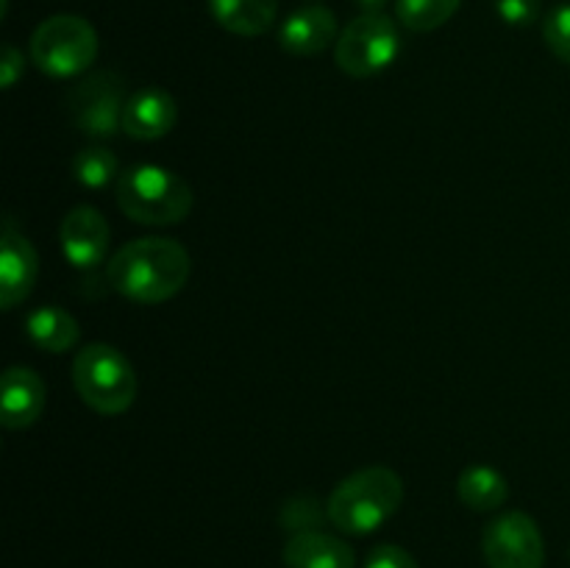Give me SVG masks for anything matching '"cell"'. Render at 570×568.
I'll use <instances>...</instances> for the list:
<instances>
[{"label": "cell", "mask_w": 570, "mask_h": 568, "mask_svg": "<svg viewBox=\"0 0 570 568\" xmlns=\"http://www.w3.org/2000/svg\"><path fill=\"white\" fill-rule=\"evenodd\" d=\"M193 259L178 239L139 237L120 245L106 262V282L134 304H165L189 282Z\"/></svg>", "instance_id": "obj_1"}, {"label": "cell", "mask_w": 570, "mask_h": 568, "mask_svg": "<svg viewBox=\"0 0 570 568\" xmlns=\"http://www.w3.org/2000/svg\"><path fill=\"white\" fill-rule=\"evenodd\" d=\"M404 505V479L387 466H367L345 477L326 501L328 521L345 535H371Z\"/></svg>", "instance_id": "obj_2"}, {"label": "cell", "mask_w": 570, "mask_h": 568, "mask_svg": "<svg viewBox=\"0 0 570 568\" xmlns=\"http://www.w3.org/2000/svg\"><path fill=\"white\" fill-rule=\"evenodd\" d=\"M122 215L142 226H176L193 212V187L161 165H134L115 182Z\"/></svg>", "instance_id": "obj_3"}, {"label": "cell", "mask_w": 570, "mask_h": 568, "mask_svg": "<svg viewBox=\"0 0 570 568\" xmlns=\"http://www.w3.org/2000/svg\"><path fill=\"white\" fill-rule=\"evenodd\" d=\"M72 384L98 415H122L137 401V371L120 349L89 343L72 360Z\"/></svg>", "instance_id": "obj_4"}, {"label": "cell", "mask_w": 570, "mask_h": 568, "mask_svg": "<svg viewBox=\"0 0 570 568\" xmlns=\"http://www.w3.org/2000/svg\"><path fill=\"white\" fill-rule=\"evenodd\" d=\"M31 59L45 76H87L98 59V31L78 14H53L31 33Z\"/></svg>", "instance_id": "obj_5"}, {"label": "cell", "mask_w": 570, "mask_h": 568, "mask_svg": "<svg viewBox=\"0 0 570 568\" xmlns=\"http://www.w3.org/2000/svg\"><path fill=\"white\" fill-rule=\"evenodd\" d=\"M401 53V33L393 17L384 11L365 14L348 22L334 45V61L351 78H373L387 70Z\"/></svg>", "instance_id": "obj_6"}, {"label": "cell", "mask_w": 570, "mask_h": 568, "mask_svg": "<svg viewBox=\"0 0 570 568\" xmlns=\"http://www.w3.org/2000/svg\"><path fill=\"white\" fill-rule=\"evenodd\" d=\"M128 92L120 72L98 70L78 78L67 92V111L81 134L92 139H109L122 131V111Z\"/></svg>", "instance_id": "obj_7"}, {"label": "cell", "mask_w": 570, "mask_h": 568, "mask_svg": "<svg viewBox=\"0 0 570 568\" xmlns=\"http://www.w3.org/2000/svg\"><path fill=\"white\" fill-rule=\"evenodd\" d=\"M482 555L490 568H543V532H540L538 521L527 512H501L484 527Z\"/></svg>", "instance_id": "obj_8"}, {"label": "cell", "mask_w": 570, "mask_h": 568, "mask_svg": "<svg viewBox=\"0 0 570 568\" xmlns=\"http://www.w3.org/2000/svg\"><path fill=\"white\" fill-rule=\"evenodd\" d=\"M59 245L65 259L72 267L92 271L100 262H106L111 245V226L104 217V212L95 206L81 204L72 206L59 226Z\"/></svg>", "instance_id": "obj_9"}, {"label": "cell", "mask_w": 570, "mask_h": 568, "mask_svg": "<svg viewBox=\"0 0 570 568\" xmlns=\"http://www.w3.org/2000/svg\"><path fill=\"white\" fill-rule=\"evenodd\" d=\"M39 276V256L31 239L17 232L14 221L6 217L3 245H0V306L14 310L33 293Z\"/></svg>", "instance_id": "obj_10"}, {"label": "cell", "mask_w": 570, "mask_h": 568, "mask_svg": "<svg viewBox=\"0 0 570 568\" xmlns=\"http://www.w3.org/2000/svg\"><path fill=\"white\" fill-rule=\"evenodd\" d=\"M48 404V388L33 368L11 365L3 373V395H0V421L6 429H28L42 418Z\"/></svg>", "instance_id": "obj_11"}, {"label": "cell", "mask_w": 570, "mask_h": 568, "mask_svg": "<svg viewBox=\"0 0 570 568\" xmlns=\"http://www.w3.org/2000/svg\"><path fill=\"white\" fill-rule=\"evenodd\" d=\"M178 123V104L170 92L159 87H142L128 95L122 111V131L139 143H154L167 137Z\"/></svg>", "instance_id": "obj_12"}, {"label": "cell", "mask_w": 570, "mask_h": 568, "mask_svg": "<svg viewBox=\"0 0 570 568\" xmlns=\"http://www.w3.org/2000/svg\"><path fill=\"white\" fill-rule=\"evenodd\" d=\"M337 17L326 6H304L278 28V45L293 56H317L337 45Z\"/></svg>", "instance_id": "obj_13"}, {"label": "cell", "mask_w": 570, "mask_h": 568, "mask_svg": "<svg viewBox=\"0 0 570 568\" xmlns=\"http://www.w3.org/2000/svg\"><path fill=\"white\" fill-rule=\"evenodd\" d=\"M284 566L287 568H354V549L337 535L323 529H306V532L289 535L284 543Z\"/></svg>", "instance_id": "obj_14"}, {"label": "cell", "mask_w": 570, "mask_h": 568, "mask_svg": "<svg viewBox=\"0 0 570 568\" xmlns=\"http://www.w3.org/2000/svg\"><path fill=\"white\" fill-rule=\"evenodd\" d=\"M209 11L220 28L234 37H262L278 17V0H209Z\"/></svg>", "instance_id": "obj_15"}, {"label": "cell", "mask_w": 570, "mask_h": 568, "mask_svg": "<svg viewBox=\"0 0 570 568\" xmlns=\"http://www.w3.org/2000/svg\"><path fill=\"white\" fill-rule=\"evenodd\" d=\"M26 332L37 349L50 354H67L81 340V326L67 310L56 304H45L33 310L26 321Z\"/></svg>", "instance_id": "obj_16"}, {"label": "cell", "mask_w": 570, "mask_h": 568, "mask_svg": "<svg viewBox=\"0 0 570 568\" xmlns=\"http://www.w3.org/2000/svg\"><path fill=\"white\" fill-rule=\"evenodd\" d=\"M456 493L473 512H495L510 499V482L490 466H471L456 479Z\"/></svg>", "instance_id": "obj_17"}, {"label": "cell", "mask_w": 570, "mask_h": 568, "mask_svg": "<svg viewBox=\"0 0 570 568\" xmlns=\"http://www.w3.org/2000/svg\"><path fill=\"white\" fill-rule=\"evenodd\" d=\"M462 0H395V14L401 26L415 33L438 31L460 11Z\"/></svg>", "instance_id": "obj_18"}, {"label": "cell", "mask_w": 570, "mask_h": 568, "mask_svg": "<svg viewBox=\"0 0 570 568\" xmlns=\"http://www.w3.org/2000/svg\"><path fill=\"white\" fill-rule=\"evenodd\" d=\"M72 176L87 189H106L111 182L120 178L117 156L104 145H89L72 156Z\"/></svg>", "instance_id": "obj_19"}, {"label": "cell", "mask_w": 570, "mask_h": 568, "mask_svg": "<svg viewBox=\"0 0 570 568\" xmlns=\"http://www.w3.org/2000/svg\"><path fill=\"white\" fill-rule=\"evenodd\" d=\"M328 521L326 505L321 507V501L312 499V496H298V499H289L282 510V523L295 532H306V529H321V523Z\"/></svg>", "instance_id": "obj_20"}, {"label": "cell", "mask_w": 570, "mask_h": 568, "mask_svg": "<svg viewBox=\"0 0 570 568\" xmlns=\"http://www.w3.org/2000/svg\"><path fill=\"white\" fill-rule=\"evenodd\" d=\"M543 39L551 53L570 67V6H560L546 17Z\"/></svg>", "instance_id": "obj_21"}, {"label": "cell", "mask_w": 570, "mask_h": 568, "mask_svg": "<svg viewBox=\"0 0 570 568\" xmlns=\"http://www.w3.org/2000/svg\"><path fill=\"white\" fill-rule=\"evenodd\" d=\"M495 11L507 26L527 28L540 17V0H495Z\"/></svg>", "instance_id": "obj_22"}, {"label": "cell", "mask_w": 570, "mask_h": 568, "mask_svg": "<svg viewBox=\"0 0 570 568\" xmlns=\"http://www.w3.org/2000/svg\"><path fill=\"white\" fill-rule=\"evenodd\" d=\"M365 568H421L415 557L395 543H382L367 555Z\"/></svg>", "instance_id": "obj_23"}, {"label": "cell", "mask_w": 570, "mask_h": 568, "mask_svg": "<svg viewBox=\"0 0 570 568\" xmlns=\"http://www.w3.org/2000/svg\"><path fill=\"white\" fill-rule=\"evenodd\" d=\"M26 70V59H22L20 50L14 45H6L3 56H0V78H3V89H11L17 84V78Z\"/></svg>", "instance_id": "obj_24"}, {"label": "cell", "mask_w": 570, "mask_h": 568, "mask_svg": "<svg viewBox=\"0 0 570 568\" xmlns=\"http://www.w3.org/2000/svg\"><path fill=\"white\" fill-rule=\"evenodd\" d=\"M360 3V9L365 11V14H376V11H384V6L390 3V0H356Z\"/></svg>", "instance_id": "obj_25"}]
</instances>
